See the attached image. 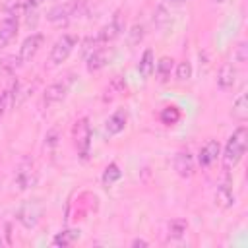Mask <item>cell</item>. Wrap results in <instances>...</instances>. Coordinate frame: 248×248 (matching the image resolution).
Instances as JSON below:
<instances>
[{"instance_id":"obj_1","label":"cell","mask_w":248,"mask_h":248,"mask_svg":"<svg viewBox=\"0 0 248 248\" xmlns=\"http://www.w3.org/2000/svg\"><path fill=\"white\" fill-rule=\"evenodd\" d=\"M246 145H248V130H246V126H238L231 134V138H229V141L225 145V151L221 155V159H223V170L225 172H231L240 163V159L246 153Z\"/></svg>"},{"instance_id":"obj_2","label":"cell","mask_w":248,"mask_h":248,"mask_svg":"<svg viewBox=\"0 0 248 248\" xmlns=\"http://www.w3.org/2000/svg\"><path fill=\"white\" fill-rule=\"evenodd\" d=\"M72 140H74V147L78 151V155L81 159L89 157L91 151V126H89V118H79L76 120L74 128H72Z\"/></svg>"},{"instance_id":"obj_3","label":"cell","mask_w":248,"mask_h":248,"mask_svg":"<svg viewBox=\"0 0 248 248\" xmlns=\"http://www.w3.org/2000/svg\"><path fill=\"white\" fill-rule=\"evenodd\" d=\"M41 217H43V203L39 200H27L16 211V219L23 229H35Z\"/></svg>"},{"instance_id":"obj_4","label":"cell","mask_w":248,"mask_h":248,"mask_svg":"<svg viewBox=\"0 0 248 248\" xmlns=\"http://www.w3.org/2000/svg\"><path fill=\"white\" fill-rule=\"evenodd\" d=\"M37 180H39V172H37V165H35V161L33 159H23L19 165H17V169H16V174H14V186L17 188V190H29V188H33L35 184H37Z\"/></svg>"},{"instance_id":"obj_5","label":"cell","mask_w":248,"mask_h":248,"mask_svg":"<svg viewBox=\"0 0 248 248\" xmlns=\"http://www.w3.org/2000/svg\"><path fill=\"white\" fill-rule=\"evenodd\" d=\"M76 46H78V37L72 35V33H64L62 37L56 39V43H54L52 48H50V62H52L54 66L66 62L68 56L74 52Z\"/></svg>"},{"instance_id":"obj_6","label":"cell","mask_w":248,"mask_h":248,"mask_svg":"<svg viewBox=\"0 0 248 248\" xmlns=\"http://www.w3.org/2000/svg\"><path fill=\"white\" fill-rule=\"evenodd\" d=\"M122 31H124V23H122L120 12H116V14H114V17H112L107 25H103V27L99 29V33L95 35V41H97V45H99V46L108 45V43H112V41H114Z\"/></svg>"},{"instance_id":"obj_7","label":"cell","mask_w":248,"mask_h":248,"mask_svg":"<svg viewBox=\"0 0 248 248\" xmlns=\"http://www.w3.org/2000/svg\"><path fill=\"white\" fill-rule=\"evenodd\" d=\"M43 43H45V35H43V33H31L29 37H25V41H23L21 46H19V54H17L19 62L25 64V62H29V60H33L35 54L41 50Z\"/></svg>"},{"instance_id":"obj_8","label":"cell","mask_w":248,"mask_h":248,"mask_svg":"<svg viewBox=\"0 0 248 248\" xmlns=\"http://www.w3.org/2000/svg\"><path fill=\"white\" fill-rule=\"evenodd\" d=\"M17 12H6V16L0 19V48H4L17 35Z\"/></svg>"},{"instance_id":"obj_9","label":"cell","mask_w":248,"mask_h":248,"mask_svg":"<svg viewBox=\"0 0 248 248\" xmlns=\"http://www.w3.org/2000/svg\"><path fill=\"white\" fill-rule=\"evenodd\" d=\"M70 81H72V79L50 83V85L45 89V93H43V105H45V107H52V105L64 101V97H66V93H68V89H70Z\"/></svg>"},{"instance_id":"obj_10","label":"cell","mask_w":248,"mask_h":248,"mask_svg":"<svg viewBox=\"0 0 248 248\" xmlns=\"http://www.w3.org/2000/svg\"><path fill=\"white\" fill-rule=\"evenodd\" d=\"M194 169H196V163H194V155L190 153V149H180L176 155H174V170L180 178H190L194 176Z\"/></svg>"},{"instance_id":"obj_11","label":"cell","mask_w":248,"mask_h":248,"mask_svg":"<svg viewBox=\"0 0 248 248\" xmlns=\"http://www.w3.org/2000/svg\"><path fill=\"white\" fill-rule=\"evenodd\" d=\"M87 60V72H99L101 68H105L110 62V50L107 46H97L93 52H89L85 56Z\"/></svg>"},{"instance_id":"obj_12","label":"cell","mask_w":248,"mask_h":248,"mask_svg":"<svg viewBox=\"0 0 248 248\" xmlns=\"http://www.w3.org/2000/svg\"><path fill=\"white\" fill-rule=\"evenodd\" d=\"M219 155H221V145H219V141H217V140H209V141H205L203 147L200 149V153H198V163H200L203 169H207V167H211V165L217 161Z\"/></svg>"},{"instance_id":"obj_13","label":"cell","mask_w":248,"mask_h":248,"mask_svg":"<svg viewBox=\"0 0 248 248\" xmlns=\"http://www.w3.org/2000/svg\"><path fill=\"white\" fill-rule=\"evenodd\" d=\"M126 122H128V114H126V110L118 108V110H114V112L107 118V122H105V130H107L108 136H118V134L126 128Z\"/></svg>"},{"instance_id":"obj_14","label":"cell","mask_w":248,"mask_h":248,"mask_svg":"<svg viewBox=\"0 0 248 248\" xmlns=\"http://www.w3.org/2000/svg\"><path fill=\"white\" fill-rule=\"evenodd\" d=\"M234 203V194H232V188H231V178L227 176L225 182H221L215 190V205L221 207V209H227Z\"/></svg>"},{"instance_id":"obj_15","label":"cell","mask_w":248,"mask_h":248,"mask_svg":"<svg viewBox=\"0 0 248 248\" xmlns=\"http://www.w3.org/2000/svg\"><path fill=\"white\" fill-rule=\"evenodd\" d=\"M236 83V68L232 64H223L217 72V85L219 89L227 91V89H232Z\"/></svg>"},{"instance_id":"obj_16","label":"cell","mask_w":248,"mask_h":248,"mask_svg":"<svg viewBox=\"0 0 248 248\" xmlns=\"http://www.w3.org/2000/svg\"><path fill=\"white\" fill-rule=\"evenodd\" d=\"M70 17H72V4H58L50 8L46 14V19L52 25H66Z\"/></svg>"},{"instance_id":"obj_17","label":"cell","mask_w":248,"mask_h":248,"mask_svg":"<svg viewBox=\"0 0 248 248\" xmlns=\"http://www.w3.org/2000/svg\"><path fill=\"white\" fill-rule=\"evenodd\" d=\"M153 70H155V54H153L151 48H145L143 54H141V58H140L138 72H140V76H141L143 79H147V78H151Z\"/></svg>"},{"instance_id":"obj_18","label":"cell","mask_w":248,"mask_h":248,"mask_svg":"<svg viewBox=\"0 0 248 248\" xmlns=\"http://www.w3.org/2000/svg\"><path fill=\"white\" fill-rule=\"evenodd\" d=\"M231 116H232L236 122H246V120H248V95H246V93H240V95L236 97V101L232 103Z\"/></svg>"},{"instance_id":"obj_19","label":"cell","mask_w":248,"mask_h":248,"mask_svg":"<svg viewBox=\"0 0 248 248\" xmlns=\"http://www.w3.org/2000/svg\"><path fill=\"white\" fill-rule=\"evenodd\" d=\"M78 238H79V229H66V231H60V232L54 234L52 244H54V246H62V248H66V246L74 244Z\"/></svg>"},{"instance_id":"obj_20","label":"cell","mask_w":248,"mask_h":248,"mask_svg":"<svg viewBox=\"0 0 248 248\" xmlns=\"http://www.w3.org/2000/svg\"><path fill=\"white\" fill-rule=\"evenodd\" d=\"M172 66H174V60L172 58H169V56H163L157 64H155V76L159 78V81L161 83H165V81H169V78H170V72H172Z\"/></svg>"},{"instance_id":"obj_21","label":"cell","mask_w":248,"mask_h":248,"mask_svg":"<svg viewBox=\"0 0 248 248\" xmlns=\"http://www.w3.org/2000/svg\"><path fill=\"white\" fill-rule=\"evenodd\" d=\"M124 89H126L124 79H122L120 76L112 78V79H110V83H108V87H107V91H105V101H110V99L118 97L120 93H124Z\"/></svg>"},{"instance_id":"obj_22","label":"cell","mask_w":248,"mask_h":248,"mask_svg":"<svg viewBox=\"0 0 248 248\" xmlns=\"http://www.w3.org/2000/svg\"><path fill=\"white\" fill-rule=\"evenodd\" d=\"M120 176H122L120 167H118L116 163H110V165H107V169H105V172H103V184L108 188V186H112L116 180H120Z\"/></svg>"},{"instance_id":"obj_23","label":"cell","mask_w":248,"mask_h":248,"mask_svg":"<svg viewBox=\"0 0 248 248\" xmlns=\"http://www.w3.org/2000/svg\"><path fill=\"white\" fill-rule=\"evenodd\" d=\"M180 120V108L178 107H165L161 110V122L165 126H174Z\"/></svg>"},{"instance_id":"obj_24","label":"cell","mask_w":248,"mask_h":248,"mask_svg":"<svg viewBox=\"0 0 248 248\" xmlns=\"http://www.w3.org/2000/svg\"><path fill=\"white\" fill-rule=\"evenodd\" d=\"M188 231V223H186V219H172L170 223H169V238H180V236H184V232Z\"/></svg>"},{"instance_id":"obj_25","label":"cell","mask_w":248,"mask_h":248,"mask_svg":"<svg viewBox=\"0 0 248 248\" xmlns=\"http://www.w3.org/2000/svg\"><path fill=\"white\" fill-rule=\"evenodd\" d=\"M45 0H25L23 2V12H25V16H27V23H35L37 21V10H39V6L43 4Z\"/></svg>"},{"instance_id":"obj_26","label":"cell","mask_w":248,"mask_h":248,"mask_svg":"<svg viewBox=\"0 0 248 248\" xmlns=\"http://www.w3.org/2000/svg\"><path fill=\"white\" fill-rule=\"evenodd\" d=\"M176 81H188L192 78V64L188 60H182L178 66H176Z\"/></svg>"},{"instance_id":"obj_27","label":"cell","mask_w":248,"mask_h":248,"mask_svg":"<svg viewBox=\"0 0 248 248\" xmlns=\"http://www.w3.org/2000/svg\"><path fill=\"white\" fill-rule=\"evenodd\" d=\"M232 56H234V60H236L238 64H244V62L248 60V43H246V41H240V43L236 45Z\"/></svg>"},{"instance_id":"obj_28","label":"cell","mask_w":248,"mask_h":248,"mask_svg":"<svg viewBox=\"0 0 248 248\" xmlns=\"http://www.w3.org/2000/svg\"><path fill=\"white\" fill-rule=\"evenodd\" d=\"M145 35V27L141 23H134L130 29V45H138Z\"/></svg>"},{"instance_id":"obj_29","label":"cell","mask_w":248,"mask_h":248,"mask_svg":"<svg viewBox=\"0 0 248 248\" xmlns=\"http://www.w3.org/2000/svg\"><path fill=\"white\" fill-rule=\"evenodd\" d=\"M153 23H155L157 27H165V25L169 23V12L165 10V6H159V8L155 10V17H153Z\"/></svg>"},{"instance_id":"obj_30","label":"cell","mask_w":248,"mask_h":248,"mask_svg":"<svg viewBox=\"0 0 248 248\" xmlns=\"http://www.w3.org/2000/svg\"><path fill=\"white\" fill-rule=\"evenodd\" d=\"M89 6V0H74L72 2V16H78V14H83Z\"/></svg>"},{"instance_id":"obj_31","label":"cell","mask_w":248,"mask_h":248,"mask_svg":"<svg viewBox=\"0 0 248 248\" xmlns=\"http://www.w3.org/2000/svg\"><path fill=\"white\" fill-rule=\"evenodd\" d=\"M6 107H8V91H0V118L4 116Z\"/></svg>"},{"instance_id":"obj_32","label":"cell","mask_w":248,"mask_h":248,"mask_svg":"<svg viewBox=\"0 0 248 248\" xmlns=\"http://www.w3.org/2000/svg\"><path fill=\"white\" fill-rule=\"evenodd\" d=\"M132 246L134 248H138V246H149V242L143 240V238H136V240H132Z\"/></svg>"},{"instance_id":"obj_33","label":"cell","mask_w":248,"mask_h":248,"mask_svg":"<svg viewBox=\"0 0 248 248\" xmlns=\"http://www.w3.org/2000/svg\"><path fill=\"white\" fill-rule=\"evenodd\" d=\"M169 2H172V4H182V2H188V0H169Z\"/></svg>"},{"instance_id":"obj_34","label":"cell","mask_w":248,"mask_h":248,"mask_svg":"<svg viewBox=\"0 0 248 248\" xmlns=\"http://www.w3.org/2000/svg\"><path fill=\"white\" fill-rule=\"evenodd\" d=\"M213 2H223V0H213Z\"/></svg>"},{"instance_id":"obj_35","label":"cell","mask_w":248,"mask_h":248,"mask_svg":"<svg viewBox=\"0 0 248 248\" xmlns=\"http://www.w3.org/2000/svg\"><path fill=\"white\" fill-rule=\"evenodd\" d=\"M0 244H2V238H0Z\"/></svg>"}]
</instances>
